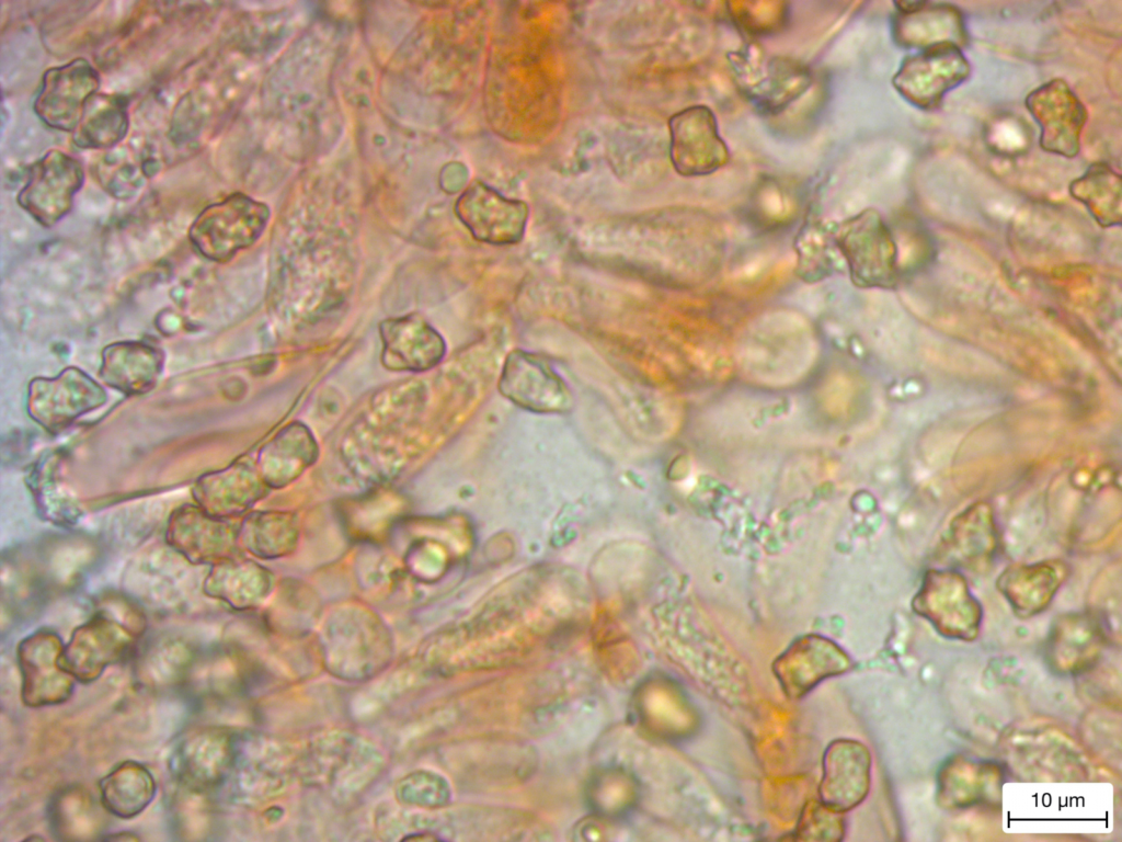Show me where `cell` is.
Listing matches in <instances>:
<instances>
[{
  "instance_id": "13",
  "label": "cell",
  "mask_w": 1122,
  "mask_h": 842,
  "mask_svg": "<svg viewBox=\"0 0 1122 842\" xmlns=\"http://www.w3.org/2000/svg\"><path fill=\"white\" fill-rule=\"evenodd\" d=\"M381 364L392 372H425L438 365L446 354L442 334L419 315L382 320Z\"/></svg>"
},
{
  "instance_id": "15",
  "label": "cell",
  "mask_w": 1122,
  "mask_h": 842,
  "mask_svg": "<svg viewBox=\"0 0 1122 842\" xmlns=\"http://www.w3.org/2000/svg\"><path fill=\"white\" fill-rule=\"evenodd\" d=\"M850 658L835 644L808 637L792 644L772 664L786 695L800 698L823 680L850 670Z\"/></svg>"
},
{
  "instance_id": "14",
  "label": "cell",
  "mask_w": 1122,
  "mask_h": 842,
  "mask_svg": "<svg viewBox=\"0 0 1122 842\" xmlns=\"http://www.w3.org/2000/svg\"><path fill=\"white\" fill-rule=\"evenodd\" d=\"M870 765L862 743L851 739L831 742L823 755L820 801L842 813L856 807L869 790Z\"/></svg>"
},
{
  "instance_id": "7",
  "label": "cell",
  "mask_w": 1122,
  "mask_h": 842,
  "mask_svg": "<svg viewBox=\"0 0 1122 842\" xmlns=\"http://www.w3.org/2000/svg\"><path fill=\"white\" fill-rule=\"evenodd\" d=\"M455 213L474 239L507 246L523 239L529 208L524 201L508 198L485 182L474 180L458 197Z\"/></svg>"
},
{
  "instance_id": "12",
  "label": "cell",
  "mask_w": 1122,
  "mask_h": 842,
  "mask_svg": "<svg viewBox=\"0 0 1122 842\" xmlns=\"http://www.w3.org/2000/svg\"><path fill=\"white\" fill-rule=\"evenodd\" d=\"M137 635L118 623L96 617L79 627L64 647L61 662L80 683L98 680L107 667L123 660Z\"/></svg>"
},
{
  "instance_id": "5",
  "label": "cell",
  "mask_w": 1122,
  "mask_h": 842,
  "mask_svg": "<svg viewBox=\"0 0 1122 842\" xmlns=\"http://www.w3.org/2000/svg\"><path fill=\"white\" fill-rule=\"evenodd\" d=\"M1024 104L1040 127L1042 150L1066 158L1077 156L1088 113L1064 79L1054 78L1033 89Z\"/></svg>"
},
{
  "instance_id": "20",
  "label": "cell",
  "mask_w": 1122,
  "mask_h": 842,
  "mask_svg": "<svg viewBox=\"0 0 1122 842\" xmlns=\"http://www.w3.org/2000/svg\"><path fill=\"white\" fill-rule=\"evenodd\" d=\"M231 758L232 748L226 735L217 730H203L183 742L175 765L185 784L206 789L221 781Z\"/></svg>"
},
{
  "instance_id": "9",
  "label": "cell",
  "mask_w": 1122,
  "mask_h": 842,
  "mask_svg": "<svg viewBox=\"0 0 1122 842\" xmlns=\"http://www.w3.org/2000/svg\"><path fill=\"white\" fill-rule=\"evenodd\" d=\"M99 87L98 70L83 57L48 68L34 100V112L50 128L72 133Z\"/></svg>"
},
{
  "instance_id": "18",
  "label": "cell",
  "mask_w": 1122,
  "mask_h": 842,
  "mask_svg": "<svg viewBox=\"0 0 1122 842\" xmlns=\"http://www.w3.org/2000/svg\"><path fill=\"white\" fill-rule=\"evenodd\" d=\"M164 364V353L141 341L115 342L102 351L99 375L108 386L126 395L150 390Z\"/></svg>"
},
{
  "instance_id": "21",
  "label": "cell",
  "mask_w": 1122,
  "mask_h": 842,
  "mask_svg": "<svg viewBox=\"0 0 1122 842\" xmlns=\"http://www.w3.org/2000/svg\"><path fill=\"white\" fill-rule=\"evenodd\" d=\"M99 792L107 812L121 819H133L152 803L157 783L145 765L125 761L100 780Z\"/></svg>"
},
{
  "instance_id": "8",
  "label": "cell",
  "mask_w": 1122,
  "mask_h": 842,
  "mask_svg": "<svg viewBox=\"0 0 1122 842\" xmlns=\"http://www.w3.org/2000/svg\"><path fill=\"white\" fill-rule=\"evenodd\" d=\"M62 652L61 639L50 632H38L20 642L16 660L21 698L26 706H54L71 697L77 680L62 665Z\"/></svg>"
},
{
  "instance_id": "2",
  "label": "cell",
  "mask_w": 1122,
  "mask_h": 842,
  "mask_svg": "<svg viewBox=\"0 0 1122 842\" xmlns=\"http://www.w3.org/2000/svg\"><path fill=\"white\" fill-rule=\"evenodd\" d=\"M270 216L265 203L236 192L206 206L192 223L188 238L203 257L224 263L259 240Z\"/></svg>"
},
{
  "instance_id": "3",
  "label": "cell",
  "mask_w": 1122,
  "mask_h": 842,
  "mask_svg": "<svg viewBox=\"0 0 1122 842\" xmlns=\"http://www.w3.org/2000/svg\"><path fill=\"white\" fill-rule=\"evenodd\" d=\"M84 178L78 159L50 149L30 166L16 201L38 224L53 227L70 212Z\"/></svg>"
},
{
  "instance_id": "17",
  "label": "cell",
  "mask_w": 1122,
  "mask_h": 842,
  "mask_svg": "<svg viewBox=\"0 0 1122 842\" xmlns=\"http://www.w3.org/2000/svg\"><path fill=\"white\" fill-rule=\"evenodd\" d=\"M160 146L149 140L123 143L95 160L92 174L102 189L117 200H129L163 167Z\"/></svg>"
},
{
  "instance_id": "24",
  "label": "cell",
  "mask_w": 1122,
  "mask_h": 842,
  "mask_svg": "<svg viewBox=\"0 0 1122 842\" xmlns=\"http://www.w3.org/2000/svg\"><path fill=\"white\" fill-rule=\"evenodd\" d=\"M211 115L213 103L206 87L190 90L173 110L169 129L170 141L176 147H185L203 139Z\"/></svg>"
},
{
  "instance_id": "1",
  "label": "cell",
  "mask_w": 1122,
  "mask_h": 842,
  "mask_svg": "<svg viewBox=\"0 0 1122 842\" xmlns=\"http://www.w3.org/2000/svg\"><path fill=\"white\" fill-rule=\"evenodd\" d=\"M815 356L816 343L808 325L787 311L757 318L737 348V361L744 373L768 384H786L802 377Z\"/></svg>"
},
{
  "instance_id": "16",
  "label": "cell",
  "mask_w": 1122,
  "mask_h": 842,
  "mask_svg": "<svg viewBox=\"0 0 1122 842\" xmlns=\"http://www.w3.org/2000/svg\"><path fill=\"white\" fill-rule=\"evenodd\" d=\"M894 37L904 47L926 49L951 44L961 49L968 43L962 12L954 5L931 1H902L894 3Z\"/></svg>"
},
{
  "instance_id": "22",
  "label": "cell",
  "mask_w": 1122,
  "mask_h": 842,
  "mask_svg": "<svg viewBox=\"0 0 1122 842\" xmlns=\"http://www.w3.org/2000/svg\"><path fill=\"white\" fill-rule=\"evenodd\" d=\"M1068 190L1102 226L1120 223L1122 180L1120 173L1107 162L1091 163L1069 183Z\"/></svg>"
},
{
  "instance_id": "6",
  "label": "cell",
  "mask_w": 1122,
  "mask_h": 842,
  "mask_svg": "<svg viewBox=\"0 0 1122 842\" xmlns=\"http://www.w3.org/2000/svg\"><path fill=\"white\" fill-rule=\"evenodd\" d=\"M499 390L515 405L534 412L569 411L573 396L568 384L541 355L515 349L503 364Z\"/></svg>"
},
{
  "instance_id": "10",
  "label": "cell",
  "mask_w": 1122,
  "mask_h": 842,
  "mask_svg": "<svg viewBox=\"0 0 1122 842\" xmlns=\"http://www.w3.org/2000/svg\"><path fill=\"white\" fill-rule=\"evenodd\" d=\"M28 411L44 426L56 430L106 400L105 390L78 367L55 377H36L28 385Z\"/></svg>"
},
{
  "instance_id": "11",
  "label": "cell",
  "mask_w": 1122,
  "mask_h": 842,
  "mask_svg": "<svg viewBox=\"0 0 1122 842\" xmlns=\"http://www.w3.org/2000/svg\"><path fill=\"white\" fill-rule=\"evenodd\" d=\"M668 127L669 157L677 173L703 175L726 162L728 148L708 107L695 105L685 109L669 118Z\"/></svg>"
},
{
  "instance_id": "25",
  "label": "cell",
  "mask_w": 1122,
  "mask_h": 842,
  "mask_svg": "<svg viewBox=\"0 0 1122 842\" xmlns=\"http://www.w3.org/2000/svg\"><path fill=\"white\" fill-rule=\"evenodd\" d=\"M843 833L842 812L826 807L820 800L804 807L795 830L799 839L815 841L840 840Z\"/></svg>"
},
{
  "instance_id": "4",
  "label": "cell",
  "mask_w": 1122,
  "mask_h": 842,
  "mask_svg": "<svg viewBox=\"0 0 1122 842\" xmlns=\"http://www.w3.org/2000/svg\"><path fill=\"white\" fill-rule=\"evenodd\" d=\"M970 73L971 65L962 49L942 44L905 57L893 77V86L912 105L932 111Z\"/></svg>"
},
{
  "instance_id": "23",
  "label": "cell",
  "mask_w": 1122,
  "mask_h": 842,
  "mask_svg": "<svg viewBox=\"0 0 1122 842\" xmlns=\"http://www.w3.org/2000/svg\"><path fill=\"white\" fill-rule=\"evenodd\" d=\"M917 601L921 612L932 614L939 610L943 613L940 617L951 613L954 622L960 619L968 627H974L976 606L968 593L963 578L953 571H928Z\"/></svg>"
},
{
  "instance_id": "19",
  "label": "cell",
  "mask_w": 1122,
  "mask_h": 842,
  "mask_svg": "<svg viewBox=\"0 0 1122 842\" xmlns=\"http://www.w3.org/2000/svg\"><path fill=\"white\" fill-rule=\"evenodd\" d=\"M129 122V102L126 96L95 93L87 102L71 139L81 149L108 150L125 140Z\"/></svg>"
}]
</instances>
